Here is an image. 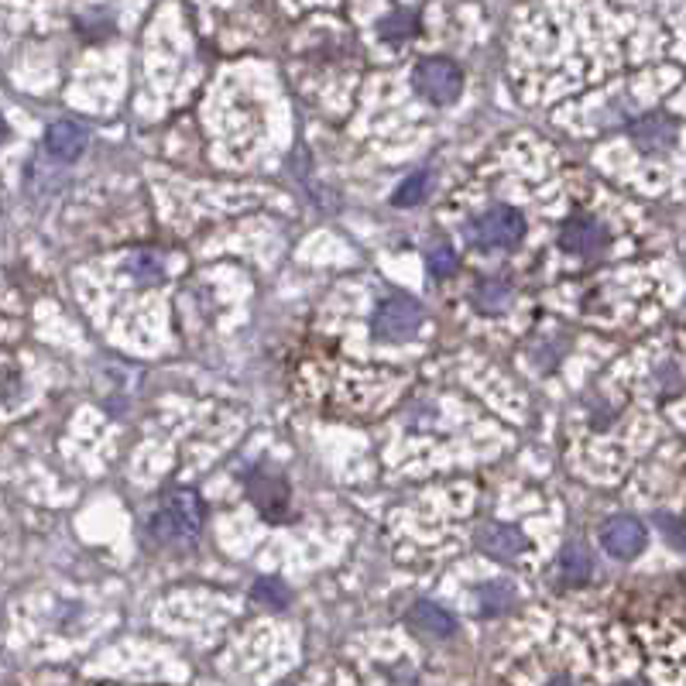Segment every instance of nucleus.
<instances>
[{
	"label": "nucleus",
	"mask_w": 686,
	"mask_h": 686,
	"mask_svg": "<svg viewBox=\"0 0 686 686\" xmlns=\"http://www.w3.org/2000/svg\"><path fill=\"white\" fill-rule=\"evenodd\" d=\"M556 574H560V580H564L567 587H580V584L594 574V556H590V549H587L580 539L567 542V546L560 549V560H556Z\"/></svg>",
	"instance_id": "11"
},
{
	"label": "nucleus",
	"mask_w": 686,
	"mask_h": 686,
	"mask_svg": "<svg viewBox=\"0 0 686 686\" xmlns=\"http://www.w3.org/2000/svg\"><path fill=\"white\" fill-rule=\"evenodd\" d=\"M508 298H511V285L504 278H481L474 285V306L481 313H501L508 310Z\"/></svg>",
	"instance_id": "14"
},
{
	"label": "nucleus",
	"mask_w": 686,
	"mask_h": 686,
	"mask_svg": "<svg viewBox=\"0 0 686 686\" xmlns=\"http://www.w3.org/2000/svg\"><path fill=\"white\" fill-rule=\"evenodd\" d=\"M254 600L257 605H265V608H282L288 600V587L278 577H265V580L254 584Z\"/></svg>",
	"instance_id": "18"
},
{
	"label": "nucleus",
	"mask_w": 686,
	"mask_h": 686,
	"mask_svg": "<svg viewBox=\"0 0 686 686\" xmlns=\"http://www.w3.org/2000/svg\"><path fill=\"white\" fill-rule=\"evenodd\" d=\"M429 272H433V278H450L457 268H460V257L450 244H437L433 251H429Z\"/></svg>",
	"instance_id": "17"
},
{
	"label": "nucleus",
	"mask_w": 686,
	"mask_h": 686,
	"mask_svg": "<svg viewBox=\"0 0 686 686\" xmlns=\"http://www.w3.org/2000/svg\"><path fill=\"white\" fill-rule=\"evenodd\" d=\"M474 542L481 546V552L494 556V560H514V556L526 549V536L504 522H484L474 532Z\"/></svg>",
	"instance_id": "7"
},
{
	"label": "nucleus",
	"mask_w": 686,
	"mask_h": 686,
	"mask_svg": "<svg viewBox=\"0 0 686 686\" xmlns=\"http://www.w3.org/2000/svg\"><path fill=\"white\" fill-rule=\"evenodd\" d=\"M419 18H422L419 8H395L392 14H384L381 24H378L381 41H392V46H402V41L415 38V31H419Z\"/></svg>",
	"instance_id": "12"
},
{
	"label": "nucleus",
	"mask_w": 686,
	"mask_h": 686,
	"mask_svg": "<svg viewBox=\"0 0 686 686\" xmlns=\"http://www.w3.org/2000/svg\"><path fill=\"white\" fill-rule=\"evenodd\" d=\"M405 618L419 635H429V638H450L457 628V621L437 605V600H415Z\"/></svg>",
	"instance_id": "8"
},
{
	"label": "nucleus",
	"mask_w": 686,
	"mask_h": 686,
	"mask_svg": "<svg viewBox=\"0 0 686 686\" xmlns=\"http://www.w3.org/2000/svg\"><path fill=\"white\" fill-rule=\"evenodd\" d=\"M124 272L131 275L135 282H158V278H165V254L151 251V247H141L124 262Z\"/></svg>",
	"instance_id": "13"
},
{
	"label": "nucleus",
	"mask_w": 686,
	"mask_h": 686,
	"mask_svg": "<svg viewBox=\"0 0 686 686\" xmlns=\"http://www.w3.org/2000/svg\"><path fill=\"white\" fill-rule=\"evenodd\" d=\"M46 148L52 158L59 161H72L79 158V151L86 148V127L76 120H56L46 131Z\"/></svg>",
	"instance_id": "9"
},
{
	"label": "nucleus",
	"mask_w": 686,
	"mask_h": 686,
	"mask_svg": "<svg viewBox=\"0 0 686 686\" xmlns=\"http://www.w3.org/2000/svg\"><path fill=\"white\" fill-rule=\"evenodd\" d=\"M646 542H649L646 526L631 519V514H618V519H608L600 526V546H605V552L615 556V560H635V556L646 549Z\"/></svg>",
	"instance_id": "5"
},
{
	"label": "nucleus",
	"mask_w": 686,
	"mask_h": 686,
	"mask_svg": "<svg viewBox=\"0 0 686 686\" xmlns=\"http://www.w3.org/2000/svg\"><path fill=\"white\" fill-rule=\"evenodd\" d=\"M419 326H422V306L415 303V298L392 295V298H384V303L374 310V333L381 340L402 343V340L415 336Z\"/></svg>",
	"instance_id": "4"
},
{
	"label": "nucleus",
	"mask_w": 686,
	"mask_h": 686,
	"mask_svg": "<svg viewBox=\"0 0 686 686\" xmlns=\"http://www.w3.org/2000/svg\"><path fill=\"white\" fill-rule=\"evenodd\" d=\"M425 186H429V171L419 168V171H412V176L399 186V193L392 196V203H395V206H415V203L425 199Z\"/></svg>",
	"instance_id": "16"
},
{
	"label": "nucleus",
	"mask_w": 686,
	"mask_h": 686,
	"mask_svg": "<svg viewBox=\"0 0 686 686\" xmlns=\"http://www.w3.org/2000/svg\"><path fill=\"white\" fill-rule=\"evenodd\" d=\"M415 90L433 104H453L463 90V72L453 59H422L412 72Z\"/></svg>",
	"instance_id": "3"
},
{
	"label": "nucleus",
	"mask_w": 686,
	"mask_h": 686,
	"mask_svg": "<svg viewBox=\"0 0 686 686\" xmlns=\"http://www.w3.org/2000/svg\"><path fill=\"white\" fill-rule=\"evenodd\" d=\"M631 138L641 151H666L676 141V127L663 114H649L631 127Z\"/></svg>",
	"instance_id": "10"
},
{
	"label": "nucleus",
	"mask_w": 686,
	"mask_h": 686,
	"mask_svg": "<svg viewBox=\"0 0 686 686\" xmlns=\"http://www.w3.org/2000/svg\"><path fill=\"white\" fill-rule=\"evenodd\" d=\"M560 244L564 251L570 254H580V257H590V254H600L608 244V231L597 217H570L560 231Z\"/></svg>",
	"instance_id": "6"
},
{
	"label": "nucleus",
	"mask_w": 686,
	"mask_h": 686,
	"mask_svg": "<svg viewBox=\"0 0 686 686\" xmlns=\"http://www.w3.org/2000/svg\"><path fill=\"white\" fill-rule=\"evenodd\" d=\"M151 539L165 546H189L203 529V498L193 488L168 491L148 519Z\"/></svg>",
	"instance_id": "1"
},
{
	"label": "nucleus",
	"mask_w": 686,
	"mask_h": 686,
	"mask_svg": "<svg viewBox=\"0 0 686 686\" xmlns=\"http://www.w3.org/2000/svg\"><path fill=\"white\" fill-rule=\"evenodd\" d=\"M467 241L478 251H508L522 244L526 237V217L514 206H491L481 217H474L463 227Z\"/></svg>",
	"instance_id": "2"
},
{
	"label": "nucleus",
	"mask_w": 686,
	"mask_h": 686,
	"mask_svg": "<svg viewBox=\"0 0 686 686\" xmlns=\"http://www.w3.org/2000/svg\"><path fill=\"white\" fill-rule=\"evenodd\" d=\"M546 686H574L570 679H552V683H546Z\"/></svg>",
	"instance_id": "19"
},
{
	"label": "nucleus",
	"mask_w": 686,
	"mask_h": 686,
	"mask_svg": "<svg viewBox=\"0 0 686 686\" xmlns=\"http://www.w3.org/2000/svg\"><path fill=\"white\" fill-rule=\"evenodd\" d=\"M478 600H481L484 615H501L514 605V600H519V594H514V587L504 584V580H491L478 590Z\"/></svg>",
	"instance_id": "15"
}]
</instances>
